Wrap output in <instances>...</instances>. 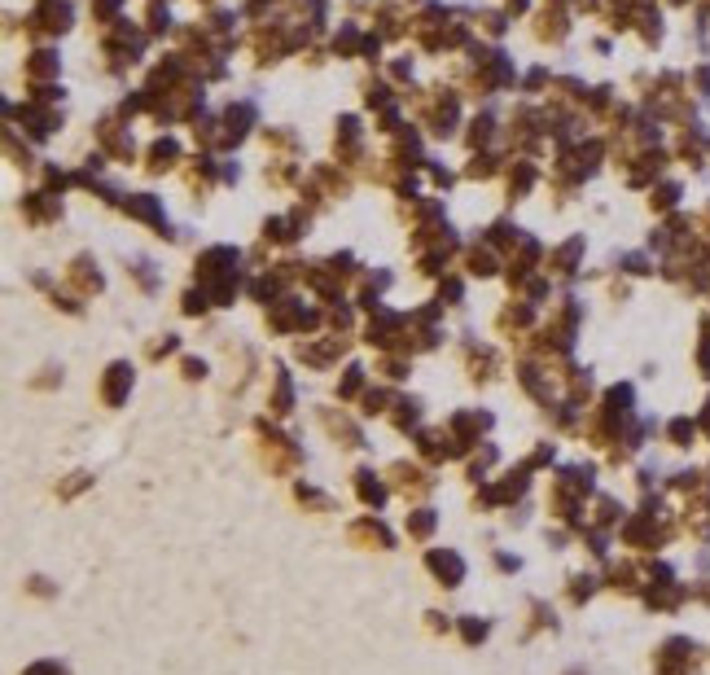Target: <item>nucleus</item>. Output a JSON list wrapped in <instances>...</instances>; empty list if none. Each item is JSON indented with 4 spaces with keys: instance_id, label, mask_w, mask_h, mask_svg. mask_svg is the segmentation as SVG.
<instances>
[{
    "instance_id": "1",
    "label": "nucleus",
    "mask_w": 710,
    "mask_h": 675,
    "mask_svg": "<svg viewBox=\"0 0 710 675\" xmlns=\"http://www.w3.org/2000/svg\"><path fill=\"white\" fill-rule=\"evenodd\" d=\"M430 570H435L439 579H447V588H456V583H461V575H465V566H461V557H456V553H430Z\"/></svg>"
},
{
    "instance_id": "2",
    "label": "nucleus",
    "mask_w": 710,
    "mask_h": 675,
    "mask_svg": "<svg viewBox=\"0 0 710 675\" xmlns=\"http://www.w3.org/2000/svg\"><path fill=\"white\" fill-rule=\"evenodd\" d=\"M430 526H435V517H430V513L421 509V513L413 517V535H430Z\"/></svg>"
}]
</instances>
